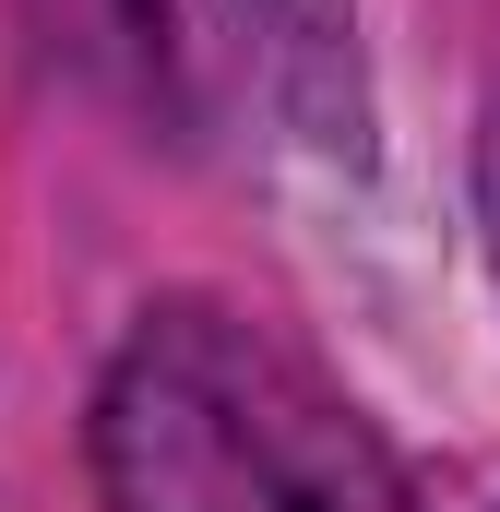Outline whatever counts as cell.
Wrapping results in <instances>:
<instances>
[{"mask_svg":"<svg viewBox=\"0 0 500 512\" xmlns=\"http://www.w3.org/2000/svg\"><path fill=\"white\" fill-rule=\"evenodd\" d=\"M108 512H405L381 441L227 310H155L96 393Z\"/></svg>","mask_w":500,"mask_h":512,"instance_id":"6da1fadb","label":"cell"},{"mask_svg":"<svg viewBox=\"0 0 500 512\" xmlns=\"http://www.w3.org/2000/svg\"><path fill=\"white\" fill-rule=\"evenodd\" d=\"M143 60L191 96L262 131H358V84H346V12L334 0H120Z\"/></svg>","mask_w":500,"mask_h":512,"instance_id":"7a4b0ae2","label":"cell"},{"mask_svg":"<svg viewBox=\"0 0 500 512\" xmlns=\"http://www.w3.org/2000/svg\"><path fill=\"white\" fill-rule=\"evenodd\" d=\"M489 251H500V120H489Z\"/></svg>","mask_w":500,"mask_h":512,"instance_id":"3957f363","label":"cell"}]
</instances>
